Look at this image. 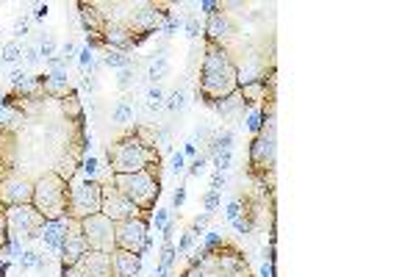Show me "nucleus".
I'll use <instances>...</instances> for the list:
<instances>
[{"label":"nucleus","instance_id":"nucleus-1","mask_svg":"<svg viewBox=\"0 0 416 277\" xmlns=\"http://www.w3.org/2000/svg\"><path fill=\"white\" fill-rule=\"evenodd\" d=\"M236 89V67L234 61L228 58V53L222 51V45L208 39V56L203 64V95L214 103V98L231 95Z\"/></svg>","mask_w":416,"mask_h":277},{"label":"nucleus","instance_id":"nucleus-2","mask_svg":"<svg viewBox=\"0 0 416 277\" xmlns=\"http://www.w3.org/2000/svg\"><path fill=\"white\" fill-rule=\"evenodd\" d=\"M108 164L114 175H133L158 164V152L153 147H145L136 136H125L108 147Z\"/></svg>","mask_w":416,"mask_h":277},{"label":"nucleus","instance_id":"nucleus-3","mask_svg":"<svg viewBox=\"0 0 416 277\" xmlns=\"http://www.w3.org/2000/svg\"><path fill=\"white\" fill-rule=\"evenodd\" d=\"M67 200H70V192H67V180L56 175V172H45L33 183V208L45 216V222H58L64 219L67 214Z\"/></svg>","mask_w":416,"mask_h":277},{"label":"nucleus","instance_id":"nucleus-4","mask_svg":"<svg viewBox=\"0 0 416 277\" xmlns=\"http://www.w3.org/2000/svg\"><path fill=\"white\" fill-rule=\"evenodd\" d=\"M114 189L123 192L139 211H150L156 205L158 194H161V186H158V177L153 172H133V175H114Z\"/></svg>","mask_w":416,"mask_h":277},{"label":"nucleus","instance_id":"nucleus-5","mask_svg":"<svg viewBox=\"0 0 416 277\" xmlns=\"http://www.w3.org/2000/svg\"><path fill=\"white\" fill-rule=\"evenodd\" d=\"M100 202H103V186L98 180H83L70 192L67 216L70 219H86L92 214H100Z\"/></svg>","mask_w":416,"mask_h":277},{"label":"nucleus","instance_id":"nucleus-6","mask_svg":"<svg viewBox=\"0 0 416 277\" xmlns=\"http://www.w3.org/2000/svg\"><path fill=\"white\" fill-rule=\"evenodd\" d=\"M114 227H117V222H111L105 214H92V216L80 219V233H83V239H86L89 250H98V252H114L117 250Z\"/></svg>","mask_w":416,"mask_h":277},{"label":"nucleus","instance_id":"nucleus-7","mask_svg":"<svg viewBox=\"0 0 416 277\" xmlns=\"http://www.w3.org/2000/svg\"><path fill=\"white\" fill-rule=\"evenodd\" d=\"M114 239H117V250H128L142 255V252L147 250V219H125V222H117Z\"/></svg>","mask_w":416,"mask_h":277},{"label":"nucleus","instance_id":"nucleus-8","mask_svg":"<svg viewBox=\"0 0 416 277\" xmlns=\"http://www.w3.org/2000/svg\"><path fill=\"white\" fill-rule=\"evenodd\" d=\"M100 214H105L111 222H125V219H147V214H139V208L114 186L103 189V202H100Z\"/></svg>","mask_w":416,"mask_h":277},{"label":"nucleus","instance_id":"nucleus-9","mask_svg":"<svg viewBox=\"0 0 416 277\" xmlns=\"http://www.w3.org/2000/svg\"><path fill=\"white\" fill-rule=\"evenodd\" d=\"M86 252H89V244L80 233V219H67V236H64V244H61V263L76 266Z\"/></svg>","mask_w":416,"mask_h":277},{"label":"nucleus","instance_id":"nucleus-10","mask_svg":"<svg viewBox=\"0 0 416 277\" xmlns=\"http://www.w3.org/2000/svg\"><path fill=\"white\" fill-rule=\"evenodd\" d=\"M9 225L23 236H39L45 227V216L33 205H14L9 208Z\"/></svg>","mask_w":416,"mask_h":277},{"label":"nucleus","instance_id":"nucleus-11","mask_svg":"<svg viewBox=\"0 0 416 277\" xmlns=\"http://www.w3.org/2000/svg\"><path fill=\"white\" fill-rule=\"evenodd\" d=\"M33 200V183L26 177H9L3 186H0V202H6L9 208L14 205H31Z\"/></svg>","mask_w":416,"mask_h":277},{"label":"nucleus","instance_id":"nucleus-12","mask_svg":"<svg viewBox=\"0 0 416 277\" xmlns=\"http://www.w3.org/2000/svg\"><path fill=\"white\" fill-rule=\"evenodd\" d=\"M76 269L80 272V277H111V252L89 250L76 263Z\"/></svg>","mask_w":416,"mask_h":277},{"label":"nucleus","instance_id":"nucleus-13","mask_svg":"<svg viewBox=\"0 0 416 277\" xmlns=\"http://www.w3.org/2000/svg\"><path fill=\"white\" fill-rule=\"evenodd\" d=\"M142 269V255L128 250L111 252V277H136Z\"/></svg>","mask_w":416,"mask_h":277},{"label":"nucleus","instance_id":"nucleus-14","mask_svg":"<svg viewBox=\"0 0 416 277\" xmlns=\"http://www.w3.org/2000/svg\"><path fill=\"white\" fill-rule=\"evenodd\" d=\"M42 233H45V241L51 244L53 250L61 252V244H64V236H67V225H64V219H58V222H45V227H42Z\"/></svg>","mask_w":416,"mask_h":277},{"label":"nucleus","instance_id":"nucleus-15","mask_svg":"<svg viewBox=\"0 0 416 277\" xmlns=\"http://www.w3.org/2000/svg\"><path fill=\"white\" fill-rule=\"evenodd\" d=\"M39 78H42V95H48V98H64L70 92L67 80H58V78H51V75H39Z\"/></svg>","mask_w":416,"mask_h":277},{"label":"nucleus","instance_id":"nucleus-16","mask_svg":"<svg viewBox=\"0 0 416 277\" xmlns=\"http://www.w3.org/2000/svg\"><path fill=\"white\" fill-rule=\"evenodd\" d=\"M17 92L23 95V98H39L42 95V78H26L20 86H17Z\"/></svg>","mask_w":416,"mask_h":277},{"label":"nucleus","instance_id":"nucleus-17","mask_svg":"<svg viewBox=\"0 0 416 277\" xmlns=\"http://www.w3.org/2000/svg\"><path fill=\"white\" fill-rule=\"evenodd\" d=\"M76 164H78V158H73V155L70 158H61L58 167H56V175L61 177V180H70V177L76 175V169H78Z\"/></svg>","mask_w":416,"mask_h":277},{"label":"nucleus","instance_id":"nucleus-18","mask_svg":"<svg viewBox=\"0 0 416 277\" xmlns=\"http://www.w3.org/2000/svg\"><path fill=\"white\" fill-rule=\"evenodd\" d=\"M103 64L105 67H120V70H125V67H130V58L125 53H108Z\"/></svg>","mask_w":416,"mask_h":277},{"label":"nucleus","instance_id":"nucleus-19","mask_svg":"<svg viewBox=\"0 0 416 277\" xmlns=\"http://www.w3.org/2000/svg\"><path fill=\"white\" fill-rule=\"evenodd\" d=\"M172 258H175V247H172V241H164V247H161V269H170L172 266Z\"/></svg>","mask_w":416,"mask_h":277},{"label":"nucleus","instance_id":"nucleus-20","mask_svg":"<svg viewBox=\"0 0 416 277\" xmlns=\"http://www.w3.org/2000/svg\"><path fill=\"white\" fill-rule=\"evenodd\" d=\"M167 70H170V64H167V58L164 56H158V61L150 67V80H161V78L167 75Z\"/></svg>","mask_w":416,"mask_h":277},{"label":"nucleus","instance_id":"nucleus-21","mask_svg":"<svg viewBox=\"0 0 416 277\" xmlns=\"http://www.w3.org/2000/svg\"><path fill=\"white\" fill-rule=\"evenodd\" d=\"M161 105H164V92H161L158 86H153V89L147 92V108L156 111V108H161Z\"/></svg>","mask_w":416,"mask_h":277},{"label":"nucleus","instance_id":"nucleus-22","mask_svg":"<svg viewBox=\"0 0 416 277\" xmlns=\"http://www.w3.org/2000/svg\"><path fill=\"white\" fill-rule=\"evenodd\" d=\"M206 164H208V155H197V158L192 161V167H189V175L192 177L203 175V172H206Z\"/></svg>","mask_w":416,"mask_h":277},{"label":"nucleus","instance_id":"nucleus-23","mask_svg":"<svg viewBox=\"0 0 416 277\" xmlns=\"http://www.w3.org/2000/svg\"><path fill=\"white\" fill-rule=\"evenodd\" d=\"M20 58V45L17 42H9L6 48H3V61H9V64H14Z\"/></svg>","mask_w":416,"mask_h":277},{"label":"nucleus","instance_id":"nucleus-24","mask_svg":"<svg viewBox=\"0 0 416 277\" xmlns=\"http://www.w3.org/2000/svg\"><path fill=\"white\" fill-rule=\"evenodd\" d=\"M130 114H133V111H130V105L123 100L120 105H117V111H114V122H125V120H130Z\"/></svg>","mask_w":416,"mask_h":277},{"label":"nucleus","instance_id":"nucleus-25","mask_svg":"<svg viewBox=\"0 0 416 277\" xmlns=\"http://www.w3.org/2000/svg\"><path fill=\"white\" fill-rule=\"evenodd\" d=\"M219 205V192H208L206 194V214H214Z\"/></svg>","mask_w":416,"mask_h":277},{"label":"nucleus","instance_id":"nucleus-26","mask_svg":"<svg viewBox=\"0 0 416 277\" xmlns=\"http://www.w3.org/2000/svg\"><path fill=\"white\" fill-rule=\"evenodd\" d=\"M39 53H42L45 58H53V56H56V42H53L51 36H48V39H42V48H39Z\"/></svg>","mask_w":416,"mask_h":277},{"label":"nucleus","instance_id":"nucleus-27","mask_svg":"<svg viewBox=\"0 0 416 277\" xmlns=\"http://www.w3.org/2000/svg\"><path fill=\"white\" fill-rule=\"evenodd\" d=\"M167 108H170V111L183 108V92H172V95H170V103H167Z\"/></svg>","mask_w":416,"mask_h":277},{"label":"nucleus","instance_id":"nucleus-28","mask_svg":"<svg viewBox=\"0 0 416 277\" xmlns=\"http://www.w3.org/2000/svg\"><path fill=\"white\" fill-rule=\"evenodd\" d=\"M208 219H211V214H203V216H197V219L192 222V233H194V236H200V230H203V227L208 225Z\"/></svg>","mask_w":416,"mask_h":277},{"label":"nucleus","instance_id":"nucleus-29","mask_svg":"<svg viewBox=\"0 0 416 277\" xmlns=\"http://www.w3.org/2000/svg\"><path fill=\"white\" fill-rule=\"evenodd\" d=\"M23 266H39V255L36 252H23Z\"/></svg>","mask_w":416,"mask_h":277},{"label":"nucleus","instance_id":"nucleus-30","mask_svg":"<svg viewBox=\"0 0 416 277\" xmlns=\"http://www.w3.org/2000/svg\"><path fill=\"white\" fill-rule=\"evenodd\" d=\"M239 214H241V205H239V202H231V205H228V219L234 222V219H239Z\"/></svg>","mask_w":416,"mask_h":277},{"label":"nucleus","instance_id":"nucleus-31","mask_svg":"<svg viewBox=\"0 0 416 277\" xmlns=\"http://www.w3.org/2000/svg\"><path fill=\"white\" fill-rule=\"evenodd\" d=\"M225 183V177H222V172H214V177H211V192H219V186Z\"/></svg>","mask_w":416,"mask_h":277},{"label":"nucleus","instance_id":"nucleus-32","mask_svg":"<svg viewBox=\"0 0 416 277\" xmlns=\"http://www.w3.org/2000/svg\"><path fill=\"white\" fill-rule=\"evenodd\" d=\"M172 172H183V152L172 155Z\"/></svg>","mask_w":416,"mask_h":277},{"label":"nucleus","instance_id":"nucleus-33","mask_svg":"<svg viewBox=\"0 0 416 277\" xmlns=\"http://www.w3.org/2000/svg\"><path fill=\"white\" fill-rule=\"evenodd\" d=\"M89 64H92V51H89V48H83V51H80V67L86 70Z\"/></svg>","mask_w":416,"mask_h":277},{"label":"nucleus","instance_id":"nucleus-34","mask_svg":"<svg viewBox=\"0 0 416 277\" xmlns=\"http://www.w3.org/2000/svg\"><path fill=\"white\" fill-rule=\"evenodd\" d=\"M192 244H194V233H186V236L181 239V252H186Z\"/></svg>","mask_w":416,"mask_h":277},{"label":"nucleus","instance_id":"nucleus-35","mask_svg":"<svg viewBox=\"0 0 416 277\" xmlns=\"http://www.w3.org/2000/svg\"><path fill=\"white\" fill-rule=\"evenodd\" d=\"M14 33H17V36H26V33H28V20H26V17H23V20H17V28H14Z\"/></svg>","mask_w":416,"mask_h":277},{"label":"nucleus","instance_id":"nucleus-36","mask_svg":"<svg viewBox=\"0 0 416 277\" xmlns=\"http://www.w3.org/2000/svg\"><path fill=\"white\" fill-rule=\"evenodd\" d=\"M186 31H189V36L194 39V36L200 33V26H197V20H189V23H186Z\"/></svg>","mask_w":416,"mask_h":277},{"label":"nucleus","instance_id":"nucleus-37","mask_svg":"<svg viewBox=\"0 0 416 277\" xmlns=\"http://www.w3.org/2000/svg\"><path fill=\"white\" fill-rule=\"evenodd\" d=\"M120 86H123V89H128L130 86V67L123 70V75H120Z\"/></svg>","mask_w":416,"mask_h":277},{"label":"nucleus","instance_id":"nucleus-38","mask_svg":"<svg viewBox=\"0 0 416 277\" xmlns=\"http://www.w3.org/2000/svg\"><path fill=\"white\" fill-rule=\"evenodd\" d=\"M26 73H23V70H14V73H11V80H14V86H20V83H23V80H26Z\"/></svg>","mask_w":416,"mask_h":277},{"label":"nucleus","instance_id":"nucleus-39","mask_svg":"<svg viewBox=\"0 0 416 277\" xmlns=\"http://www.w3.org/2000/svg\"><path fill=\"white\" fill-rule=\"evenodd\" d=\"M167 225V211L161 208V211H156V227H164Z\"/></svg>","mask_w":416,"mask_h":277},{"label":"nucleus","instance_id":"nucleus-40","mask_svg":"<svg viewBox=\"0 0 416 277\" xmlns=\"http://www.w3.org/2000/svg\"><path fill=\"white\" fill-rule=\"evenodd\" d=\"M183 200H186V192H183V189H178V192H175V197H172V202H175V205H178V208H181V205H183Z\"/></svg>","mask_w":416,"mask_h":277},{"label":"nucleus","instance_id":"nucleus-41","mask_svg":"<svg viewBox=\"0 0 416 277\" xmlns=\"http://www.w3.org/2000/svg\"><path fill=\"white\" fill-rule=\"evenodd\" d=\"M45 14H48V6L39 3V6H36V20H45Z\"/></svg>","mask_w":416,"mask_h":277},{"label":"nucleus","instance_id":"nucleus-42","mask_svg":"<svg viewBox=\"0 0 416 277\" xmlns=\"http://www.w3.org/2000/svg\"><path fill=\"white\" fill-rule=\"evenodd\" d=\"M61 277H80V272L76 269V266H64V275Z\"/></svg>","mask_w":416,"mask_h":277},{"label":"nucleus","instance_id":"nucleus-43","mask_svg":"<svg viewBox=\"0 0 416 277\" xmlns=\"http://www.w3.org/2000/svg\"><path fill=\"white\" fill-rule=\"evenodd\" d=\"M26 58H28V64H33V61L39 58V51H33V48H31V51H26Z\"/></svg>","mask_w":416,"mask_h":277},{"label":"nucleus","instance_id":"nucleus-44","mask_svg":"<svg viewBox=\"0 0 416 277\" xmlns=\"http://www.w3.org/2000/svg\"><path fill=\"white\" fill-rule=\"evenodd\" d=\"M250 127H253V130H259V127H261V117H259V114H253V117H250Z\"/></svg>","mask_w":416,"mask_h":277},{"label":"nucleus","instance_id":"nucleus-45","mask_svg":"<svg viewBox=\"0 0 416 277\" xmlns=\"http://www.w3.org/2000/svg\"><path fill=\"white\" fill-rule=\"evenodd\" d=\"M95 169H98V161H95V158H89V161H86V172H95Z\"/></svg>","mask_w":416,"mask_h":277}]
</instances>
